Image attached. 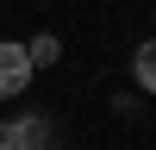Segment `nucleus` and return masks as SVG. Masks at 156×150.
<instances>
[{"label": "nucleus", "instance_id": "nucleus-4", "mask_svg": "<svg viewBox=\"0 0 156 150\" xmlns=\"http://www.w3.org/2000/svg\"><path fill=\"white\" fill-rule=\"evenodd\" d=\"M25 56H31V62H50V56H56V38H37V44H25Z\"/></svg>", "mask_w": 156, "mask_h": 150}, {"label": "nucleus", "instance_id": "nucleus-2", "mask_svg": "<svg viewBox=\"0 0 156 150\" xmlns=\"http://www.w3.org/2000/svg\"><path fill=\"white\" fill-rule=\"evenodd\" d=\"M31 69H37V62L25 56V44H0V100L25 94V81H31Z\"/></svg>", "mask_w": 156, "mask_h": 150}, {"label": "nucleus", "instance_id": "nucleus-1", "mask_svg": "<svg viewBox=\"0 0 156 150\" xmlns=\"http://www.w3.org/2000/svg\"><path fill=\"white\" fill-rule=\"evenodd\" d=\"M0 150H50V125L37 119H0Z\"/></svg>", "mask_w": 156, "mask_h": 150}, {"label": "nucleus", "instance_id": "nucleus-3", "mask_svg": "<svg viewBox=\"0 0 156 150\" xmlns=\"http://www.w3.org/2000/svg\"><path fill=\"white\" fill-rule=\"evenodd\" d=\"M131 69H137V81L156 94V38H150V44H137V62H131Z\"/></svg>", "mask_w": 156, "mask_h": 150}]
</instances>
